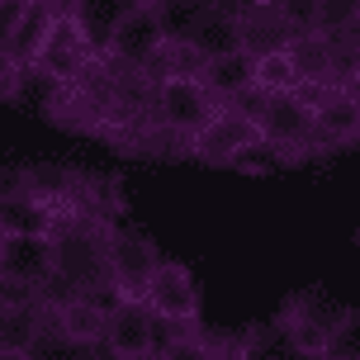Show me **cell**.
<instances>
[{"mask_svg":"<svg viewBox=\"0 0 360 360\" xmlns=\"http://www.w3.org/2000/svg\"><path fill=\"white\" fill-rule=\"evenodd\" d=\"M53 275L43 285V304H72V299H105L109 294V218L105 214H62L53 228Z\"/></svg>","mask_w":360,"mask_h":360,"instance_id":"6da1fadb","label":"cell"},{"mask_svg":"<svg viewBox=\"0 0 360 360\" xmlns=\"http://www.w3.org/2000/svg\"><path fill=\"white\" fill-rule=\"evenodd\" d=\"M214 114L218 105L204 95V86L190 76V67H166V72L152 76V86H147V128L162 133L166 143L190 147L195 133Z\"/></svg>","mask_w":360,"mask_h":360,"instance_id":"7a4b0ae2","label":"cell"},{"mask_svg":"<svg viewBox=\"0 0 360 360\" xmlns=\"http://www.w3.org/2000/svg\"><path fill=\"white\" fill-rule=\"evenodd\" d=\"M351 323H360V313L351 304H337L323 289H299V294H289L285 308H280V327H285L289 346L308 360L323 356L327 342H332L337 332H346Z\"/></svg>","mask_w":360,"mask_h":360,"instance_id":"3957f363","label":"cell"},{"mask_svg":"<svg viewBox=\"0 0 360 360\" xmlns=\"http://www.w3.org/2000/svg\"><path fill=\"white\" fill-rule=\"evenodd\" d=\"M105 62H114L119 72L128 76H157L171 48H166L162 29H157V15H152V0H138V5H124L119 24L109 29L105 38Z\"/></svg>","mask_w":360,"mask_h":360,"instance_id":"277c9868","label":"cell"},{"mask_svg":"<svg viewBox=\"0 0 360 360\" xmlns=\"http://www.w3.org/2000/svg\"><path fill=\"white\" fill-rule=\"evenodd\" d=\"M157 266H162V252L143 228L109 223V294L119 304H143V289Z\"/></svg>","mask_w":360,"mask_h":360,"instance_id":"5b68a950","label":"cell"},{"mask_svg":"<svg viewBox=\"0 0 360 360\" xmlns=\"http://www.w3.org/2000/svg\"><path fill=\"white\" fill-rule=\"evenodd\" d=\"M143 308L157 318V323L176 327V332L199 327L204 299H199V285H195V275H190V266L162 256V266L152 270V280H147V289H143Z\"/></svg>","mask_w":360,"mask_h":360,"instance_id":"8992f818","label":"cell"},{"mask_svg":"<svg viewBox=\"0 0 360 360\" xmlns=\"http://www.w3.org/2000/svg\"><path fill=\"white\" fill-rule=\"evenodd\" d=\"M195 162L204 166H242L252 162L256 152H266L261 147V133H256V124L247 119V114H237V109H218L209 124L195 133V143L185 147Z\"/></svg>","mask_w":360,"mask_h":360,"instance_id":"52a82bcc","label":"cell"},{"mask_svg":"<svg viewBox=\"0 0 360 360\" xmlns=\"http://www.w3.org/2000/svg\"><path fill=\"white\" fill-rule=\"evenodd\" d=\"M53 275L48 237H0V299H38Z\"/></svg>","mask_w":360,"mask_h":360,"instance_id":"ba28073f","label":"cell"},{"mask_svg":"<svg viewBox=\"0 0 360 360\" xmlns=\"http://www.w3.org/2000/svg\"><path fill=\"white\" fill-rule=\"evenodd\" d=\"M318 152H346L360 143V95L346 86H308Z\"/></svg>","mask_w":360,"mask_h":360,"instance_id":"9c48e42d","label":"cell"},{"mask_svg":"<svg viewBox=\"0 0 360 360\" xmlns=\"http://www.w3.org/2000/svg\"><path fill=\"white\" fill-rule=\"evenodd\" d=\"M100 346H105L109 360H157V351H162V323L143 304H109Z\"/></svg>","mask_w":360,"mask_h":360,"instance_id":"30bf717a","label":"cell"},{"mask_svg":"<svg viewBox=\"0 0 360 360\" xmlns=\"http://www.w3.org/2000/svg\"><path fill=\"white\" fill-rule=\"evenodd\" d=\"M57 15H62V5H53V0H29V5H24V19H19V29H15V38H10V48L0 53V67L15 72V76L38 72L43 48H48V38H53Z\"/></svg>","mask_w":360,"mask_h":360,"instance_id":"8fae6325","label":"cell"},{"mask_svg":"<svg viewBox=\"0 0 360 360\" xmlns=\"http://www.w3.org/2000/svg\"><path fill=\"white\" fill-rule=\"evenodd\" d=\"M180 53L190 57L195 67L204 62H218V57H233L242 53V5H209V15L195 24V34L185 38Z\"/></svg>","mask_w":360,"mask_h":360,"instance_id":"7c38bea8","label":"cell"},{"mask_svg":"<svg viewBox=\"0 0 360 360\" xmlns=\"http://www.w3.org/2000/svg\"><path fill=\"white\" fill-rule=\"evenodd\" d=\"M62 223L53 199L34 190H0V237H53Z\"/></svg>","mask_w":360,"mask_h":360,"instance_id":"4fadbf2b","label":"cell"},{"mask_svg":"<svg viewBox=\"0 0 360 360\" xmlns=\"http://www.w3.org/2000/svg\"><path fill=\"white\" fill-rule=\"evenodd\" d=\"M204 95L214 100L218 109H237L247 95H252V57L233 53V57H218V62H204V67H190Z\"/></svg>","mask_w":360,"mask_h":360,"instance_id":"5bb4252c","label":"cell"},{"mask_svg":"<svg viewBox=\"0 0 360 360\" xmlns=\"http://www.w3.org/2000/svg\"><path fill=\"white\" fill-rule=\"evenodd\" d=\"M105 318H109L105 299H72V304L48 308V332H57L62 342H76V346H100Z\"/></svg>","mask_w":360,"mask_h":360,"instance_id":"9a60e30c","label":"cell"},{"mask_svg":"<svg viewBox=\"0 0 360 360\" xmlns=\"http://www.w3.org/2000/svg\"><path fill=\"white\" fill-rule=\"evenodd\" d=\"M90 48L81 43V34L72 29V19H67V10L57 15L53 24V38H48V48H43V62H38V72L43 76H57V81H76V76L86 72L90 62Z\"/></svg>","mask_w":360,"mask_h":360,"instance_id":"2e32d148","label":"cell"},{"mask_svg":"<svg viewBox=\"0 0 360 360\" xmlns=\"http://www.w3.org/2000/svg\"><path fill=\"white\" fill-rule=\"evenodd\" d=\"M48 327L43 299H0V346L5 351H29Z\"/></svg>","mask_w":360,"mask_h":360,"instance_id":"e0dca14e","label":"cell"},{"mask_svg":"<svg viewBox=\"0 0 360 360\" xmlns=\"http://www.w3.org/2000/svg\"><path fill=\"white\" fill-rule=\"evenodd\" d=\"M252 90H256V95H304L308 81H304V72H299L294 48L252 57Z\"/></svg>","mask_w":360,"mask_h":360,"instance_id":"ac0fdd59","label":"cell"},{"mask_svg":"<svg viewBox=\"0 0 360 360\" xmlns=\"http://www.w3.org/2000/svg\"><path fill=\"white\" fill-rule=\"evenodd\" d=\"M157 360H242L228 337H214V332H204V327H190V332H176V337H166Z\"/></svg>","mask_w":360,"mask_h":360,"instance_id":"d6986e66","label":"cell"},{"mask_svg":"<svg viewBox=\"0 0 360 360\" xmlns=\"http://www.w3.org/2000/svg\"><path fill=\"white\" fill-rule=\"evenodd\" d=\"M209 5L214 0H152V15H157V29H162L166 48L180 53L185 48V38L195 34V24L209 15Z\"/></svg>","mask_w":360,"mask_h":360,"instance_id":"ffe728a7","label":"cell"},{"mask_svg":"<svg viewBox=\"0 0 360 360\" xmlns=\"http://www.w3.org/2000/svg\"><path fill=\"white\" fill-rule=\"evenodd\" d=\"M62 10H67L72 29L81 34V43H86L95 57L105 53L109 29H114V24H119V15H124V5H100V0H76V5H62Z\"/></svg>","mask_w":360,"mask_h":360,"instance_id":"44dd1931","label":"cell"},{"mask_svg":"<svg viewBox=\"0 0 360 360\" xmlns=\"http://www.w3.org/2000/svg\"><path fill=\"white\" fill-rule=\"evenodd\" d=\"M29 360H100V356H95V346L62 342L57 332H48V327H43V337L29 346Z\"/></svg>","mask_w":360,"mask_h":360,"instance_id":"7402d4cb","label":"cell"},{"mask_svg":"<svg viewBox=\"0 0 360 360\" xmlns=\"http://www.w3.org/2000/svg\"><path fill=\"white\" fill-rule=\"evenodd\" d=\"M360 323H351L346 327V332H337V337H332V342H327V351L318 360H360Z\"/></svg>","mask_w":360,"mask_h":360,"instance_id":"603a6c76","label":"cell"},{"mask_svg":"<svg viewBox=\"0 0 360 360\" xmlns=\"http://www.w3.org/2000/svg\"><path fill=\"white\" fill-rule=\"evenodd\" d=\"M24 5H29V0H0V53L10 48V38H15L19 19H24Z\"/></svg>","mask_w":360,"mask_h":360,"instance_id":"cb8c5ba5","label":"cell"},{"mask_svg":"<svg viewBox=\"0 0 360 360\" xmlns=\"http://www.w3.org/2000/svg\"><path fill=\"white\" fill-rule=\"evenodd\" d=\"M0 360H29V351H5L0 346Z\"/></svg>","mask_w":360,"mask_h":360,"instance_id":"d4e9b609","label":"cell"}]
</instances>
